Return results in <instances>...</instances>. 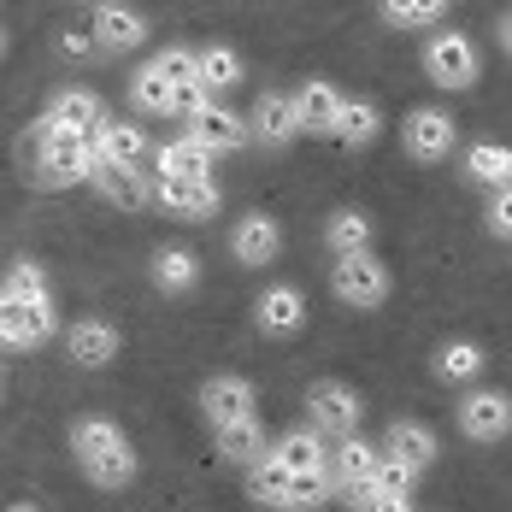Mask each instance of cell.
<instances>
[{
    "label": "cell",
    "mask_w": 512,
    "mask_h": 512,
    "mask_svg": "<svg viewBox=\"0 0 512 512\" xmlns=\"http://www.w3.org/2000/svg\"><path fill=\"white\" fill-rule=\"evenodd\" d=\"M154 71L171 89H201V53H189V48H165L154 59Z\"/></svg>",
    "instance_id": "e575fe53"
},
{
    "label": "cell",
    "mask_w": 512,
    "mask_h": 512,
    "mask_svg": "<svg viewBox=\"0 0 512 512\" xmlns=\"http://www.w3.org/2000/svg\"><path fill=\"white\" fill-rule=\"evenodd\" d=\"M142 36H148V18L136 6H118V0L95 6V42H101V53H130V48H142Z\"/></svg>",
    "instance_id": "9a60e30c"
},
{
    "label": "cell",
    "mask_w": 512,
    "mask_h": 512,
    "mask_svg": "<svg viewBox=\"0 0 512 512\" xmlns=\"http://www.w3.org/2000/svg\"><path fill=\"white\" fill-rule=\"evenodd\" d=\"M283 248V230H277V218H265V212H248L236 230H230V254L242 259V265H271Z\"/></svg>",
    "instance_id": "ac0fdd59"
},
{
    "label": "cell",
    "mask_w": 512,
    "mask_h": 512,
    "mask_svg": "<svg viewBox=\"0 0 512 512\" xmlns=\"http://www.w3.org/2000/svg\"><path fill=\"white\" fill-rule=\"evenodd\" d=\"M236 83H242L236 48H201V89L206 95H224V89H236Z\"/></svg>",
    "instance_id": "d6a6232c"
},
{
    "label": "cell",
    "mask_w": 512,
    "mask_h": 512,
    "mask_svg": "<svg viewBox=\"0 0 512 512\" xmlns=\"http://www.w3.org/2000/svg\"><path fill=\"white\" fill-rule=\"evenodd\" d=\"M154 206L159 212H171V218H212L224 195H218V183H154Z\"/></svg>",
    "instance_id": "e0dca14e"
},
{
    "label": "cell",
    "mask_w": 512,
    "mask_h": 512,
    "mask_svg": "<svg viewBox=\"0 0 512 512\" xmlns=\"http://www.w3.org/2000/svg\"><path fill=\"white\" fill-rule=\"evenodd\" d=\"M295 130H301L295 95H277V89H265V95L254 101L248 136H254V142H265V148H289V142H295Z\"/></svg>",
    "instance_id": "7c38bea8"
},
{
    "label": "cell",
    "mask_w": 512,
    "mask_h": 512,
    "mask_svg": "<svg viewBox=\"0 0 512 512\" xmlns=\"http://www.w3.org/2000/svg\"><path fill=\"white\" fill-rule=\"evenodd\" d=\"M336 295H342L348 307H383V301H389V265L377 254L336 259Z\"/></svg>",
    "instance_id": "5b68a950"
},
{
    "label": "cell",
    "mask_w": 512,
    "mask_h": 512,
    "mask_svg": "<svg viewBox=\"0 0 512 512\" xmlns=\"http://www.w3.org/2000/svg\"><path fill=\"white\" fill-rule=\"evenodd\" d=\"M354 507L359 512H412V495H407V489H383V483H377V489H365V495H359Z\"/></svg>",
    "instance_id": "d590c367"
},
{
    "label": "cell",
    "mask_w": 512,
    "mask_h": 512,
    "mask_svg": "<svg viewBox=\"0 0 512 512\" xmlns=\"http://www.w3.org/2000/svg\"><path fill=\"white\" fill-rule=\"evenodd\" d=\"M53 336V301H36V307H0V342L6 348H42Z\"/></svg>",
    "instance_id": "2e32d148"
},
{
    "label": "cell",
    "mask_w": 512,
    "mask_h": 512,
    "mask_svg": "<svg viewBox=\"0 0 512 512\" xmlns=\"http://www.w3.org/2000/svg\"><path fill=\"white\" fill-rule=\"evenodd\" d=\"M101 124H106V112H101L95 89H59L48 101V112L36 118V130H65V136H95Z\"/></svg>",
    "instance_id": "52a82bcc"
},
{
    "label": "cell",
    "mask_w": 512,
    "mask_h": 512,
    "mask_svg": "<svg viewBox=\"0 0 512 512\" xmlns=\"http://www.w3.org/2000/svg\"><path fill=\"white\" fill-rule=\"evenodd\" d=\"M330 477H336V495L354 507L365 489H377V477H383V448H371V442H359L348 436L336 454H330Z\"/></svg>",
    "instance_id": "277c9868"
},
{
    "label": "cell",
    "mask_w": 512,
    "mask_h": 512,
    "mask_svg": "<svg viewBox=\"0 0 512 512\" xmlns=\"http://www.w3.org/2000/svg\"><path fill=\"white\" fill-rule=\"evenodd\" d=\"M65 354H71V365H83V371H101V365L118 359V330L106 318H77L65 330Z\"/></svg>",
    "instance_id": "4fadbf2b"
},
{
    "label": "cell",
    "mask_w": 512,
    "mask_h": 512,
    "mask_svg": "<svg viewBox=\"0 0 512 512\" xmlns=\"http://www.w3.org/2000/svg\"><path fill=\"white\" fill-rule=\"evenodd\" d=\"M189 142H201L212 159H218V154H236V148L248 142V124H242L230 106H212V101H206V106H195V112H189Z\"/></svg>",
    "instance_id": "8fae6325"
},
{
    "label": "cell",
    "mask_w": 512,
    "mask_h": 512,
    "mask_svg": "<svg viewBox=\"0 0 512 512\" xmlns=\"http://www.w3.org/2000/svg\"><path fill=\"white\" fill-rule=\"evenodd\" d=\"M154 283L165 295H189V289L201 283V259L189 254V248H177V242H165L154 254Z\"/></svg>",
    "instance_id": "484cf974"
},
{
    "label": "cell",
    "mask_w": 512,
    "mask_h": 512,
    "mask_svg": "<svg viewBox=\"0 0 512 512\" xmlns=\"http://www.w3.org/2000/svg\"><path fill=\"white\" fill-rule=\"evenodd\" d=\"M383 489H407L412 495V483H418V471H407V465H395V460H383V477H377Z\"/></svg>",
    "instance_id": "74e56055"
},
{
    "label": "cell",
    "mask_w": 512,
    "mask_h": 512,
    "mask_svg": "<svg viewBox=\"0 0 512 512\" xmlns=\"http://www.w3.org/2000/svg\"><path fill=\"white\" fill-rule=\"evenodd\" d=\"M71 454L101 489H124L136 477V448L112 418H77L71 424Z\"/></svg>",
    "instance_id": "6da1fadb"
},
{
    "label": "cell",
    "mask_w": 512,
    "mask_h": 512,
    "mask_svg": "<svg viewBox=\"0 0 512 512\" xmlns=\"http://www.w3.org/2000/svg\"><path fill=\"white\" fill-rule=\"evenodd\" d=\"M307 424L318 436H354L359 430V395L342 389V383H312L307 389Z\"/></svg>",
    "instance_id": "8992f818"
},
{
    "label": "cell",
    "mask_w": 512,
    "mask_h": 512,
    "mask_svg": "<svg viewBox=\"0 0 512 512\" xmlns=\"http://www.w3.org/2000/svg\"><path fill=\"white\" fill-rule=\"evenodd\" d=\"M218 448H224V460L248 465L254 471L271 448H265V430H259V418H248V424H236V430H218Z\"/></svg>",
    "instance_id": "f546056e"
},
{
    "label": "cell",
    "mask_w": 512,
    "mask_h": 512,
    "mask_svg": "<svg viewBox=\"0 0 512 512\" xmlns=\"http://www.w3.org/2000/svg\"><path fill=\"white\" fill-rule=\"evenodd\" d=\"M460 430L471 442H501V436H512V401L501 389H471L460 401Z\"/></svg>",
    "instance_id": "9c48e42d"
},
{
    "label": "cell",
    "mask_w": 512,
    "mask_h": 512,
    "mask_svg": "<svg viewBox=\"0 0 512 512\" xmlns=\"http://www.w3.org/2000/svg\"><path fill=\"white\" fill-rule=\"evenodd\" d=\"M154 165L165 183H212V154H206L201 142H189V136L154 148Z\"/></svg>",
    "instance_id": "ffe728a7"
},
{
    "label": "cell",
    "mask_w": 512,
    "mask_h": 512,
    "mask_svg": "<svg viewBox=\"0 0 512 512\" xmlns=\"http://www.w3.org/2000/svg\"><path fill=\"white\" fill-rule=\"evenodd\" d=\"M36 301H53L48 271L36 259H12L6 265V283H0V307H36Z\"/></svg>",
    "instance_id": "cb8c5ba5"
},
{
    "label": "cell",
    "mask_w": 512,
    "mask_h": 512,
    "mask_svg": "<svg viewBox=\"0 0 512 512\" xmlns=\"http://www.w3.org/2000/svg\"><path fill=\"white\" fill-rule=\"evenodd\" d=\"M383 436H389V442H383V460L407 465V471H424V465H436V436H430L418 418H395Z\"/></svg>",
    "instance_id": "d6986e66"
},
{
    "label": "cell",
    "mask_w": 512,
    "mask_h": 512,
    "mask_svg": "<svg viewBox=\"0 0 512 512\" xmlns=\"http://www.w3.org/2000/svg\"><path fill=\"white\" fill-rule=\"evenodd\" d=\"M501 48L512 53V12H501Z\"/></svg>",
    "instance_id": "ab89813d"
},
{
    "label": "cell",
    "mask_w": 512,
    "mask_h": 512,
    "mask_svg": "<svg viewBox=\"0 0 512 512\" xmlns=\"http://www.w3.org/2000/svg\"><path fill=\"white\" fill-rule=\"evenodd\" d=\"M248 495L265 501V507H277V512H312L336 495V477H295L277 454H265V460L248 471Z\"/></svg>",
    "instance_id": "7a4b0ae2"
},
{
    "label": "cell",
    "mask_w": 512,
    "mask_h": 512,
    "mask_svg": "<svg viewBox=\"0 0 512 512\" xmlns=\"http://www.w3.org/2000/svg\"><path fill=\"white\" fill-rule=\"evenodd\" d=\"M324 242L336 248V259H348V254H371V218H365V212H354V206L330 212V224H324Z\"/></svg>",
    "instance_id": "83f0119b"
},
{
    "label": "cell",
    "mask_w": 512,
    "mask_h": 512,
    "mask_svg": "<svg viewBox=\"0 0 512 512\" xmlns=\"http://www.w3.org/2000/svg\"><path fill=\"white\" fill-rule=\"evenodd\" d=\"M254 324L265 336H295V330L307 324V295H301L295 283H271L254 307Z\"/></svg>",
    "instance_id": "5bb4252c"
},
{
    "label": "cell",
    "mask_w": 512,
    "mask_h": 512,
    "mask_svg": "<svg viewBox=\"0 0 512 512\" xmlns=\"http://www.w3.org/2000/svg\"><path fill=\"white\" fill-rule=\"evenodd\" d=\"M377 130H383V118H377V106H371V101H348V106H342V124H336L342 148H371V142H377Z\"/></svg>",
    "instance_id": "1f68e13d"
},
{
    "label": "cell",
    "mask_w": 512,
    "mask_h": 512,
    "mask_svg": "<svg viewBox=\"0 0 512 512\" xmlns=\"http://www.w3.org/2000/svg\"><path fill=\"white\" fill-rule=\"evenodd\" d=\"M130 101H136V112H148V118H177V89L159 77L154 65H142L130 77Z\"/></svg>",
    "instance_id": "f1b7e54d"
},
{
    "label": "cell",
    "mask_w": 512,
    "mask_h": 512,
    "mask_svg": "<svg viewBox=\"0 0 512 512\" xmlns=\"http://www.w3.org/2000/svg\"><path fill=\"white\" fill-rule=\"evenodd\" d=\"M277 460L289 465L295 477H330V454H324V436L301 424V430H289V436H277V448H271Z\"/></svg>",
    "instance_id": "7402d4cb"
},
{
    "label": "cell",
    "mask_w": 512,
    "mask_h": 512,
    "mask_svg": "<svg viewBox=\"0 0 512 512\" xmlns=\"http://www.w3.org/2000/svg\"><path fill=\"white\" fill-rule=\"evenodd\" d=\"M465 177L483 183V189H512V148H501V142H477V148L465 154Z\"/></svg>",
    "instance_id": "4316f807"
},
{
    "label": "cell",
    "mask_w": 512,
    "mask_h": 512,
    "mask_svg": "<svg viewBox=\"0 0 512 512\" xmlns=\"http://www.w3.org/2000/svg\"><path fill=\"white\" fill-rule=\"evenodd\" d=\"M95 189H101V201H112L118 212H136V206L154 201V183L142 177V165H101V171H95Z\"/></svg>",
    "instance_id": "603a6c76"
},
{
    "label": "cell",
    "mask_w": 512,
    "mask_h": 512,
    "mask_svg": "<svg viewBox=\"0 0 512 512\" xmlns=\"http://www.w3.org/2000/svg\"><path fill=\"white\" fill-rule=\"evenodd\" d=\"M442 12H448L442 0H389V6H383V24H389V30H436Z\"/></svg>",
    "instance_id": "4dcf8cb0"
},
{
    "label": "cell",
    "mask_w": 512,
    "mask_h": 512,
    "mask_svg": "<svg viewBox=\"0 0 512 512\" xmlns=\"http://www.w3.org/2000/svg\"><path fill=\"white\" fill-rule=\"evenodd\" d=\"M401 142H407L412 159H424V165H436V159L454 154V118L442 112V106H418V112H407V130H401Z\"/></svg>",
    "instance_id": "ba28073f"
},
{
    "label": "cell",
    "mask_w": 512,
    "mask_h": 512,
    "mask_svg": "<svg viewBox=\"0 0 512 512\" xmlns=\"http://www.w3.org/2000/svg\"><path fill=\"white\" fill-rule=\"evenodd\" d=\"M59 48L71 53V59H89L101 42H95V36H83V30H65V36H59Z\"/></svg>",
    "instance_id": "f35d334b"
},
{
    "label": "cell",
    "mask_w": 512,
    "mask_h": 512,
    "mask_svg": "<svg viewBox=\"0 0 512 512\" xmlns=\"http://www.w3.org/2000/svg\"><path fill=\"white\" fill-rule=\"evenodd\" d=\"M89 142H95V154H101V165H142V154H148L142 130H136V124H118V118H106L101 130L89 136Z\"/></svg>",
    "instance_id": "d4e9b609"
},
{
    "label": "cell",
    "mask_w": 512,
    "mask_h": 512,
    "mask_svg": "<svg viewBox=\"0 0 512 512\" xmlns=\"http://www.w3.org/2000/svg\"><path fill=\"white\" fill-rule=\"evenodd\" d=\"M424 77H430L436 89H471V83H477V48H471V36L436 30L430 48H424Z\"/></svg>",
    "instance_id": "3957f363"
},
{
    "label": "cell",
    "mask_w": 512,
    "mask_h": 512,
    "mask_svg": "<svg viewBox=\"0 0 512 512\" xmlns=\"http://www.w3.org/2000/svg\"><path fill=\"white\" fill-rule=\"evenodd\" d=\"M342 95L324 83V77H312L295 89V112H301V130H318V136H336V124H342Z\"/></svg>",
    "instance_id": "44dd1931"
},
{
    "label": "cell",
    "mask_w": 512,
    "mask_h": 512,
    "mask_svg": "<svg viewBox=\"0 0 512 512\" xmlns=\"http://www.w3.org/2000/svg\"><path fill=\"white\" fill-rule=\"evenodd\" d=\"M6 512H42V507H30V501H18V507H6Z\"/></svg>",
    "instance_id": "60d3db41"
},
{
    "label": "cell",
    "mask_w": 512,
    "mask_h": 512,
    "mask_svg": "<svg viewBox=\"0 0 512 512\" xmlns=\"http://www.w3.org/2000/svg\"><path fill=\"white\" fill-rule=\"evenodd\" d=\"M201 412L218 430L248 424L254 418V383L248 377H212V383H201Z\"/></svg>",
    "instance_id": "30bf717a"
},
{
    "label": "cell",
    "mask_w": 512,
    "mask_h": 512,
    "mask_svg": "<svg viewBox=\"0 0 512 512\" xmlns=\"http://www.w3.org/2000/svg\"><path fill=\"white\" fill-rule=\"evenodd\" d=\"M436 377H448V383H477V377H483V348H477V342H448V348L436 354Z\"/></svg>",
    "instance_id": "836d02e7"
},
{
    "label": "cell",
    "mask_w": 512,
    "mask_h": 512,
    "mask_svg": "<svg viewBox=\"0 0 512 512\" xmlns=\"http://www.w3.org/2000/svg\"><path fill=\"white\" fill-rule=\"evenodd\" d=\"M489 230H495V236H512V189H495V201H489Z\"/></svg>",
    "instance_id": "8d00e7d4"
}]
</instances>
